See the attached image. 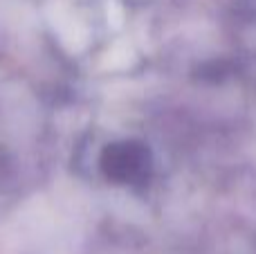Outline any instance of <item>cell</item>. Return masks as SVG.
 <instances>
[{
	"mask_svg": "<svg viewBox=\"0 0 256 254\" xmlns=\"http://www.w3.org/2000/svg\"><path fill=\"white\" fill-rule=\"evenodd\" d=\"M102 169L115 182H135L148 169V151L137 142H117L104 151Z\"/></svg>",
	"mask_w": 256,
	"mask_h": 254,
	"instance_id": "1",
	"label": "cell"
}]
</instances>
